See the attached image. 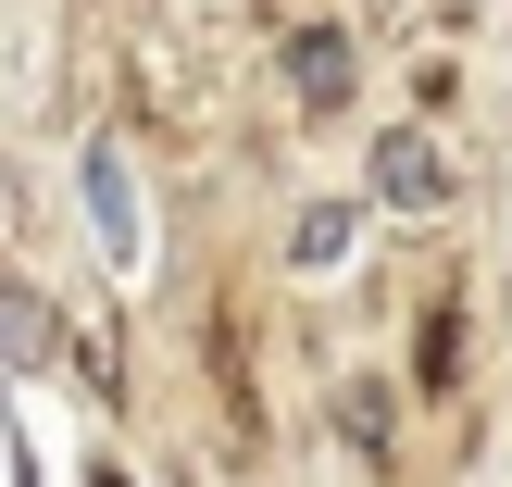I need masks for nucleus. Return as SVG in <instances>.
<instances>
[{"label": "nucleus", "mask_w": 512, "mask_h": 487, "mask_svg": "<svg viewBox=\"0 0 512 487\" xmlns=\"http://www.w3.org/2000/svg\"><path fill=\"white\" fill-rule=\"evenodd\" d=\"M338 75H350V50H338V38H300V88L325 100V88H338Z\"/></svg>", "instance_id": "nucleus-1"}]
</instances>
